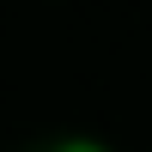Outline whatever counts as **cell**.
<instances>
[{
	"mask_svg": "<svg viewBox=\"0 0 152 152\" xmlns=\"http://www.w3.org/2000/svg\"><path fill=\"white\" fill-rule=\"evenodd\" d=\"M55 152H110V146L91 140V134H73V140H55Z\"/></svg>",
	"mask_w": 152,
	"mask_h": 152,
	"instance_id": "obj_1",
	"label": "cell"
}]
</instances>
